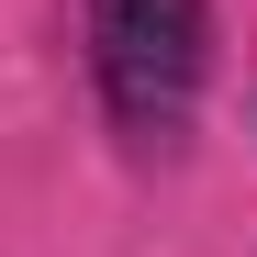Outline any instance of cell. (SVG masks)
<instances>
[{
    "mask_svg": "<svg viewBox=\"0 0 257 257\" xmlns=\"http://www.w3.org/2000/svg\"><path fill=\"white\" fill-rule=\"evenodd\" d=\"M90 67H101V101L135 146H168L201 101V67H212V12L201 0H90Z\"/></svg>",
    "mask_w": 257,
    "mask_h": 257,
    "instance_id": "1",
    "label": "cell"
}]
</instances>
